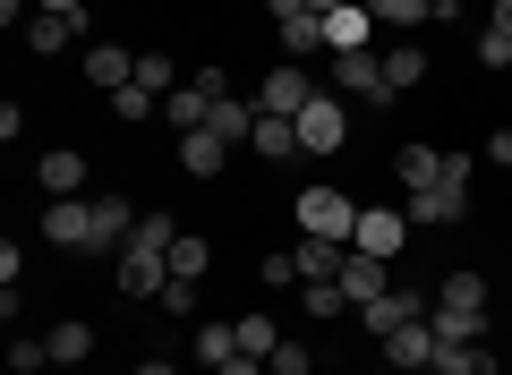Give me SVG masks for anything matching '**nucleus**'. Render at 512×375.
Returning a JSON list of instances; mask_svg holds the SVG:
<instances>
[{
    "label": "nucleus",
    "instance_id": "45",
    "mask_svg": "<svg viewBox=\"0 0 512 375\" xmlns=\"http://www.w3.org/2000/svg\"><path fill=\"white\" fill-rule=\"evenodd\" d=\"M427 375H461V367H453V358H436V367H427Z\"/></svg>",
    "mask_w": 512,
    "mask_h": 375
},
{
    "label": "nucleus",
    "instance_id": "31",
    "mask_svg": "<svg viewBox=\"0 0 512 375\" xmlns=\"http://www.w3.org/2000/svg\"><path fill=\"white\" fill-rule=\"evenodd\" d=\"M205 265H214V248H205L197 231H180V248H171V273H188V282H205Z\"/></svg>",
    "mask_w": 512,
    "mask_h": 375
},
{
    "label": "nucleus",
    "instance_id": "32",
    "mask_svg": "<svg viewBox=\"0 0 512 375\" xmlns=\"http://www.w3.org/2000/svg\"><path fill=\"white\" fill-rule=\"evenodd\" d=\"M299 307H308V316H350L342 282H299Z\"/></svg>",
    "mask_w": 512,
    "mask_h": 375
},
{
    "label": "nucleus",
    "instance_id": "27",
    "mask_svg": "<svg viewBox=\"0 0 512 375\" xmlns=\"http://www.w3.org/2000/svg\"><path fill=\"white\" fill-rule=\"evenodd\" d=\"M239 350H248V358H274L282 350V324L274 316H239Z\"/></svg>",
    "mask_w": 512,
    "mask_h": 375
},
{
    "label": "nucleus",
    "instance_id": "25",
    "mask_svg": "<svg viewBox=\"0 0 512 375\" xmlns=\"http://www.w3.org/2000/svg\"><path fill=\"white\" fill-rule=\"evenodd\" d=\"M256 120H265V111H256V103H239V94H222V103H214V128H222L231 145H248V137H256Z\"/></svg>",
    "mask_w": 512,
    "mask_h": 375
},
{
    "label": "nucleus",
    "instance_id": "33",
    "mask_svg": "<svg viewBox=\"0 0 512 375\" xmlns=\"http://www.w3.org/2000/svg\"><path fill=\"white\" fill-rule=\"evenodd\" d=\"M478 60H487V69H512V26H478Z\"/></svg>",
    "mask_w": 512,
    "mask_h": 375
},
{
    "label": "nucleus",
    "instance_id": "23",
    "mask_svg": "<svg viewBox=\"0 0 512 375\" xmlns=\"http://www.w3.org/2000/svg\"><path fill=\"white\" fill-rule=\"evenodd\" d=\"M197 358H205V367L239 358V316H231V324H222V316H205V324H197Z\"/></svg>",
    "mask_w": 512,
    "mask_h": 375
},
{
    "label": "nucleus",
    "instance_id": "8",
    "mask_svg": "<svg viewBox=\"0 0 512 375\" xmlns=\"http://www.w3.org/2000/svg\"><path fill=\"white\" fill-rule=\"evenodd\" d=\"M43 239L52 248H94V197H52L43 205Z\"/></svg>",
    "mask_w": 512,
    "mask_h": 375
},
{
    "label": "nucleus",
    "instance_id": "41",
    "mask_svg": "<svg viewBox=\"0 0 512 375\" xmlns=\"http://www.w3.org/2000/svg\"><path fill=\"white\" fill-rule=\"evenodd\" d=\"M35 9H60V18H86V0H35Z\"/></svg>",
    "mask_w": 512,
    "mask_h": 375
},
{
    "label": "nucleus",
    "instance_id": "12",
    "mask_svg": "<svg viewBox=\"0 0 512 375\" xmlns=\"http://www.w3.org/2000/svg\"><path fill=\"white\" fill-rule=\"evenodd\" d=\"M333 282H342L350 316H359L367 299H384V290H393V282H384V256H367V248H350V256H342V273H333Z\"/></svg>",
    "mask_w": 512,
    "mask_h": 375
},
{
    "label": "nucleus",
    "instance_id": "14",
    "mask_svg": "<svg viewBox=\"0 0 512 375\" xmlns=\"http://www.w3.org/2000/svg\"><path fill=\"white\" fill-rule=\"evenodd\" d=\"M325 52H376V18H367V0L333 9L325 18Z\"/></svg>",
    "mask_w": 512,
    "mask_h": 375
},
{
    "label": "nucleus",
    "instance_id": "38",
    "mask_svg": "<svg viewBox=\"0 0 512 375\" xmlns=\"http://www.w3.org/2000/svg\"><path fill=\"white\" fill-rule=\"evenodd\" d=\"M487 162H495V171H512V128H495V137H487Z\"/></svg>",
    "mask_w": 512,
    "mask_h": 375
},
{
    "label": "nucleus",
    "instance_id": "30",
    "mask_svg": "<svg viewBox=\"0 0 512 375\" xmlns=\"http://www.w3.org/2000/svg\"><path fill=\"white\" fill-rule=\"evenodd\" d=\"M427 9H436V0H367V18H376V26H393V35H402V26H419Z\"/></svg>",
    "mask_w": 512,
    "mask_h": 375
},
{
    "label": "nucleus",
    "instance_id": "40",
    "mask_svg": "<svg viewBox=\"0 0 512 375\" xmlns=\"http://www.w3.org/2000/svg\"><path fill=\"white\" fill-rule=\"evenodd\" d=\"M0 18L18 26V18H35V0H0Z\"/></svg>",
    "mask_w": 512,
    "mask_h": 375
},
{
    "label": "nucleus",
    "instance_id": "35",
    "mask_svg": "<svg viewBox=\"0 0 512 375\" xmlns=\"http://www.w3.org/2000/svg\"><path fill=\"white\" fill-rule=\"evenodd\" d=\"M265 375H316V358H308V341H282V350L265 358Z\"/></svg>",
    "mask_w": 512,
    "mask_h": 375
},
{
    "label": "nucleus",
    "instance_id": "16",
    "mask_svg": "<svg viewBox=\"0 0 512 375\" xmlns=\"http://www.w3.org/2000/svg\"><path fill=\"white\" fill-rule=\"evenodd\" d=\"M35 179L52 197H86V154H77V145H52V154L35 162Z\"/></svg>",
    "mask_w": 512,
    "mask_h": 375
},
{
    "label": "nucleus",
    "instance_id": "13",
    "mask_svg": "<svg viewBox=\"0 0 512 375\" xmlns=\"http://www.w3.org/2000/svg\"><path fill=\"white\" fill-rule=\"evenodd\" d=\"M222 162H231V137H222V128H188L180 137V171L188 179H222Z\"/></svg>",
    "mask_w": 512,
    "mask_h": 375
},
{
    "label": "nucleus",
    "instance_id": "34",
    "mask_svg": "<svg viewBox=\"0 0 512 375\" xmlns=\"http://www.w3.org/2000/svg\"><path fill=\"white\" fill-rule=\"evenodd\" d=\"M111 111H120V120H154V111H163V103H154V94H146V86H137V77H128V86H120V94H111Z\"/></svg>",
    "mask_w": 512,
    "mask_h": 375
},
{
    "label": "nucleus",
    "instance_id": "9",
    "mask_svg": "<svg viewBox=\"0 0 512 375\" xmlns=\"http://www.w3.org/2000/svg\"><path fill=\"white\" fill-rule=\"evenodd\" d=\"M402 214H410V231H444V222L470 214V188H410Z\"/></svg>",
    "mask_w": 512,
    "mask_h": 375
},
{
    "label": "nucleus",
    "instance_id": "29",
    "mask_svg": "<svg viewBox=\"0 0 512 375\" xmlns=\"http://www.w3.org/2000/svg\"><path fill=\"white\" fill-rule=\"evenodd\" d=\"M94 350V324H52V367H77Z\"/></svg>",
    "mask_w": 512,
    "mask_h": 375
},
{
    "label": "nucleus",
    "instance_id": "3",
    "mask_svg": "<svg viewBox=\"0 0 512 375\" xmlns=\"http://www.w3.org/2000/svg\"><path fill=\"white\" fill-rule=\"evenodd\" d=\"M316 94H325V86L308 77V60H282V69H265V86H256V111H274V120H299Z\"/></svg>",
    "mask_w": 512,
    "mask_h": 375
},
{
    "label": "nucleus",
    "instance_id": "26",
    "mask_svg": "<svg viewBox=\"0 0 512 375\" xmlns=\"http://www.w3.org/2000/svg\"><path fill=\"white\" fill-rule=\"evenodd\" d=\"M419 77H427V52H419V43H402V52H384V86H393V94H410Z\"/></svg>",
    "mask_w": 512,
    "mask_h": 375
},
{
    "label": "nucleus",
    "instance_id": "7",
    "mask_svg": "<svg viewBox=\"0 0 512 375\" xmlns=\"http://www.w3.org/2000/svg\"><path fill=\"white\" fill-rule=\"evenodd\" d=\"M350 248L402 256V248H410V214H402V205H359V239H350Z\"/></svg>",
    "mask_w": 512,
    "mask_h": 375
},
{
    "label": "nucleus",
    "instance_id": "5",
    "mask_svg": "<svg viewBox=\"0 0 512 375\" xmlns=\"http://www.w3.org/2000/svg\"><path fill=\"white\" fill-rule=\"evenodd\" d=\"M333 94L342 103H393V86H384V52H333Z\"/></svg>",
    "mask_w": 512,
    "mask_h": 375
},
{
    "label": "nucleus",
    "instance_id": "2",
    "mask_svg": "<svg viewBox=\"0 0 512 375\" xmlns=\"http://www.w3.org/2000/svg\"><path fill=\"white\" fill-rule=\"evenodd\" d=\"M299 239H359V197H342V188H299Z\"/></svg>",
    "mask_w": 512,
    "mask_h": 375
},
{
    "label": "nucleus",
    "instance_id": "42",
    "mask_svg": "<svg viewBox=\"0 0 512 375\" xmlns=\"http://www.w3.org/2000/svg\"><path fill=\"white\" fill-rule=\"evenodd\" d=\"M137 375H180V367H171V358H146V367H137Z\"/></svg>",
    "mask_w": 512,
    "mask_h": 375
},
{
    "label": "nucleus",
    "instance_id": "39",
    "mask_svg": "<svg viewBox=\"0 0 512 375\" xmlns=\"http://www.w3.org/2000/svg\"><path fill=\"white\" fill-rule=\"evenodd\" d=\"M214 375H265V358H248V350H239V358H222Z\"/></svg>",
    "mask_w": 512,
    "mask_h": 375
},
{
    "label": "nucleus",
    "instance_id": "28",
    "mask_svg": "<svg viewBox=\"0 0 512 375\" xmlns=\"http://www.w3.org/2000/svg\"><path fill=\"white\" fill-rule=\"evenodd\" d=\"M137 86H146L154 103H163V94L180 86V69H171V52H137Z\"/></svg>",
    "mask_w": 512,
    "mask_h": 375
},
{
    "label": "nucleus",
    "instance_id": "19",
    "mask_svg": "<svg viewBox=\"0 0 512 375\" xmlns=\"http://www.w3.org/2000/svg\"><path fill=\"white\" fill-rule=\"evenodd\" d=\"M77 35H86V18H60V9H35L26 18V52H69Z\"/></svg>",
    "mask_w": 512,
    "mask_h": 375
},
{
    "label": "nucleus",
    "instance_id": "37",
    "mask_svg": "<svg viewBox=\"0 0 512 375\" xmlns=\"http://www.w3.org/2000/svg\"><path fill=\"white\" fill-rule=\"evenodd\" d=\"M256 273H265V290H282V282H299V256L282 248V256H265V265H256Z\"/></svg>",
    "mask_w": 512,
    "mask_h": 375
},
{
    "label": "nucleus",
    "instance_id": "21",
    "mask_svg": "<svg viewBox=\"0 0 512 375\" xmlns=\"http://www.w3.org/2000/svg\"><path fill=\"white\" fill-rule=\"evenodd\" d=\"M248 145H256V154H265V162H291V154H299V120H274V111H265Z\"/></svg>",
    "mask_w": 512,
    "mask_h": 375
},
{
    "label": "nucleus",
    "instance_id": "1",
    "mask_svg": "<svg viewBox=\"0 0 512 375\" xmlns=\"http://www.w3.org/2000/svg\"><path fill=\"white\" fill-rule=\"evenodd\" d=\"M171 248H180V222L171 214H137V231H128V248H120V299H163Z\"/></svg>",
    "mask_w": 512,
    "mask_h": 375
},
{
    "label": "nucleus",
    "instance_id": "15",
    "mask_svg": "<svg viewBox=\"0 0 512 375\" xmlns=\"http://www.w3.org/2000/svg\"><path fill=\"white\" fill-rule=\"evenodd\" d=\"M128 231H137V205L128 197H94V256H120Z\"/></svg>",
    "mask_w": 512,
    "mask_h": 375
},
{
    "label": "nucleus",
    "instance_id": "11",
    "mask_svg": "<svg viewBox=\"0 0 512 375\" xmlns=\"http://www.w3.org/2000/svg\"><path fill=\"white\" fill-rule=\"evenodd\" d=\"M154 120H163V128H180V137H188V128H214V94H205L197 77H180V86L163 94V111H154Z\"/></svg>",
    "mask_w": 512,
    "mask_h": 375
},
{
    "label": "nucleus",
    "instance_id": "17",
    "mask_svg": "<svg viewBox=\"0 0 512 375\" xmlns=\"http://www.w3.org/2000/svg\"><path fill=\"white\" fill-rule=\"evenodd\" d=\"M393 171H402V188H444V179H453V154H436V145H402Z\"/></svg>",
    "mask_w": 512,
    "mask_h": 375
},
{
    "label": "nucleus",
    "instance_id": "24",
    "mask_svg": "<svg viewBox=\"0 0 512 375\" xmlns=\"http://www.w3.org/2000/svg\"><path fill=\"white\" fill-rule=\"evenodd\" d=\"M52 367V333H9V375H43Z\"/></svg>",
    "mask_w": 512,
    "mask_h": 375
},
{
    "label": "nucleus",
    "instance_id": "44",
    "mask_svg": "<svg viewBox=\"0 0 512 375\" xmlns=\"http://www.w3.org/2000/svg\"><path fill=\"white\" fill-rule=\"evenodd\" d=\"M495 26H512V0H495Z\"/></svg>",
    "mask_w": 512,
    "mask_h": 375
},
{
    "label": "nucleus",
    "instance_id": "46",
    "mask_svg": "<svg viewBox=\"0 0 512 375\" xmlns=\"http://www.w3.org/2000/svg\"><path fill=\"white\" fill-rule=\"evenodd\" d=\"M367 375H402V367H367Z\"/></svg>",
    "mask_w": 512,
    "mask_h": 375
},
{
    "label": "nucleus",
    "instance_id": "36",
    "mask_svg": "<svg viewBox=\"0 0 512 375\" xmlns=\"http://www.w3.org/2000/svg\"><path fill=\"white\" fill-rule=\"evenodd\" d=\"M163 307H171V316H197V282H188V273H171V282H163Z\"/></svg>",
    "mask_w": 512,
    "mask_h": 375
},
{
    "label": "nucleus",
    "instance_id": "20",
    "mask_svg": "<svg viewBox=\"0 0 512 375\" xmlns=\"http://www.w3.org/2000/svg\"><path fill=\"white\" fill-rule=\"evenodd\" d=\"M299 282H333L342 273V256H350V239H299Z\"/></svg>",
    "mask_w": 512,
    "mask_h": 375
},
{
    "label": "nucleus",
    "instance_id": "6",
    "mask_svg": "<svg viewBox=\"0 0 512 375\" xmlns=\"http://www.w3.org/2000/svg\"><path fill=\"white\" fill-rule=\"evenodd\" d=\"M419 316H427V290H402V282H393V290H384V299H367V307H359V333L393 341V333H402V324H419Z\"/></svg>",
    "mask_w": 512,
    "mask_h": 375
},
{
    "label": "nucleus",
    "instance_id": "43",
    "mask_svg": "<svg viewBox=\"0 0 512 375\" xmlns=\"http://www.w3.org/2000/svg\"><path fill=\"white\" fill-rule=\"evenodd\" d=\"M308 9H316V18H333V9H350V0H308Z\"/></svg>",
    "mask_w": 512,
    "mask_h": 375
},
{
    "label": "nucleus",
    "instance_id": "10",
    "mask_svg": "<svg viewBox=\"0 0 512 375\" xmlns=\"http://www.w3.org/2000/svg\"><path fill=\"white\" fill-rule=\"evenodd\" d=\"M436 358H444V341H436V324H402V333H393V341H384V367H402V375H427V367H436Z\"/></svg>",
    "mask_w": 512,
    "mask_h": 375
},
{
    "label": "nucleus",
    "instance_id": "18",
    "mask_svg": "<svg viewBox=\"0 0 512 375\" xmlns=\"http://www.w3.org/2000/svg\"><path fill=\"white\" fill-rule=\"evenodd\" d=\"M128 77H137V52H120V43H86V86L120 94Z\"/></svg>",
    "mask_w": 512,
    "mask_h": 375
},
{
    "label": "nucleus",
    "instance_id": "4",
    "mask_svg": "<svg viewBox=\"0 0 512 375\" xmlns=\"http://www.w3.org/2000/svg\"><path fill=\"white\" fill-rule=\"evenodd\" d=\"M342 145H350V103L325 86L308 111H299V154H342Z\"/></svg>",
    "mask_w": 512,
    "mask_h": 375
},
{
    "label": "nucleus",
    "instance_id": "22",
    "mask_svg": "<svg viewBox=\"0 0 512 375\" xmlns=\"http://www.w3.org/2000/svg\"><path fill=\"white\" fill-rule=\"evenodd\" d=\"M274 26H282V43H291V60L325 52V18H316V9H291V18H274Z\"/></svg>",
    "mask_w": 512,
    "mask_h": 375
}]
</instances>
